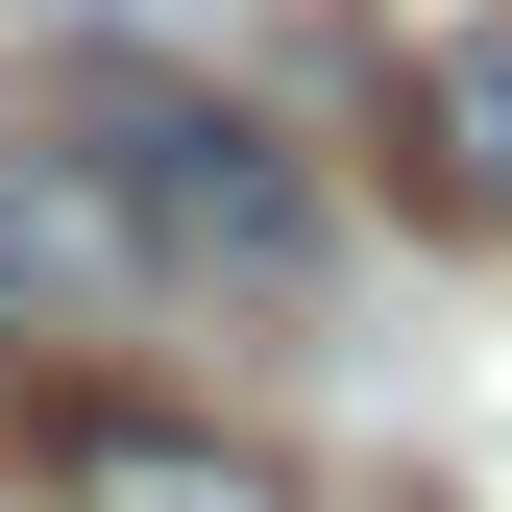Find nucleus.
Wrapping results in <instances>:
<instances>
[{
    "label": "nucleus",
    "mask_w": 512,
    "mask_h": 512,
    "mask_svg": "<svg viewBox=\"0 0 512 512\" xmlns=\"http://www.w3.org/2000/svg\"><path fill=\"white\" fill-rule=\"evenodd\" d=\"M74 147L122 171V220H147L171 269L317 293V171H293V147H269L244 98H196V74H98V98H74Z\"/></svg>",
    "instance_id": "nucleus-1"
},
{
    "label": "nucleus",
    "mask_w": 512,
    "mask_h": 512,
    "mask_svg": "<svg viewBox=\"0 0 512 512\" xmlns=\"http://www.w3.org/2000/svg\"><path fill=\"white\" fill-rule=\"evenodd\" d=\"M25 488H49V512H293L269 439H220V415H122V391H49V415H25Z\"/></svg>",
    "instance_id": "nucleus-2"
},
{
    "label": "nucleus",
    "mask_w": 512,
    "mask_h": 512,
    "mask_svg": "<svg viewBox=\"0 0 512 512\" xmlns=\"http://www.w3.org/2000/svg\"><path fill=\"white\" fill-rule=\"evenodd\" d=\"M147 269H171V244L122 220V171L74 147V122H49V147H0V342H25V317H122Z\"/></svg>",
    "instance_id": "nucleus-3"
},
{
    "label": "nucleus",
    "mask_w": 512,
    "mask_h": 512,
    "mask_svg": "<svg viewBox=\"0 0 512 512\" xmlns=\"http://www.w3.org/2000/svg\"><path fill=\"white\" fill-rule=\"evenodd\" d=\"M391 122H415V171H439V196H464V220L512 244V0L415 49V74H391Z\"/></svg>",
    "instance_id": "nucleus-4"
}]
</instances>
